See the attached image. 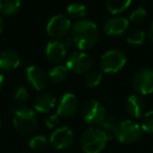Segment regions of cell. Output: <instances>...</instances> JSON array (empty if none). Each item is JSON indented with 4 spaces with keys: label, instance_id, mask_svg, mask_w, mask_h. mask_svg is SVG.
<instances>
[{
    "label": "cell",
    "instance_id": "6da1fadb",
    "mask_svg": "<svg viewBox=\"0 0 153 153\" xmlns=\"http://www.w3.org/2000/svg\"><path fill=\"white\" fill-rule=\"evenodd\" d=\"M75 45L81 51L87 50L98 43L100 30L98 25L90 20H79L72 27L70 33Z\"/></svg>",
    "mask_w": 153,
    "mask_h": 153
},
{
    "label": "cell",
    "instance_id": "7a4b0ae2",
    "mask_svg": "<svg viewBox=\"0 0 153 153\" xmlns=\"http://www.w3.org/2000/svg\"><path fill=\"white\" fill-rule=\"evenodd\" d=\"M110 135L99 127H90L81 137V147L85 153H100L105 148Z\"/></svg>",
    "mask_w": 153,
    "mask_h": 153
},
{
    "label": "cell",
    "instance_id": "3957f363",
    "mask_svg": "<svg viewBox=\"0 0 153 153\" xmlns=\"http://www.w3.org/2000/svg\"><path fill=\"white\" fill-rule=\"evenodd\" d=\"M13 124L18 133L23 135L31 134L37 128V116L29 107H19L14 111Z\"/></svg>",
    "mask_w": 153,
    "mask_h": 153
},
{
    "label": "cell",
    "instance_id": "277c9868",
    "mask_svg": "<svg viewBox=\"0 0 153 153\" xmlns=\"http://www.w3.org/2000/svg\"><path fill=\"white\" fill-rule=\"evenodd\" d=\"M112 133L115 139L121 143L133 144L141 139L143 130L141 128V125L131 120H124L118 122Z\"/></svg>",
    "mask_w": 153,
    "mask_h": 153
},
{
    "label": "cell",
    "instance_id": "5b68a950",
    "mask_svg": "<svg viewBox=\"0 0 153 153\" xmlns=\"http://www.w3.org/2000/svg\"><path fill=\"white\" fill-rule=\"evenodd\" d=\"M127 62V57L121 50H108L101 56L100 66L104 73L113 74L121 71Z\"/></svg>",
    "mask_w": 153,
    "mask_h": 153
},
{
    "label": "cell",
    "instance_id": "8992f818",
    "mask_svg": "<svg viewBox=\"0 0 153 153\" xmlns=\"http://www.w3.org/2000/svg\"><path fill=\"white\" fill-rule=\"evenodd\" d=\"M92 67V59L84 51H75L68 55L66 59V68L75 74H85Z\"/></svg>",
    "mask_w": 153,
    "mask_h": 153
},
{
    "label": "cell",
    "instance_id": "52a82bcc",
    "mask_svg": "<svg viewBox=\"0 0 153 153\" xmlns=\"http://www.w3.org/2000/svg\"><path fill=\"white\" fill-rule=\"evenodd\" d=\"M106 111L104 105H102L96 100H90L83 106L82 116L84 121L88 125L99 126L106 117Z\"/></svg>",
    "mask_w": 153,
    "mask_h": 153
},
{
    "label": "cell",
    "instance_id": "ba28073f",
    "mask_svg": "<svg viewBox=\"0 0 153 153\" xmlns=\"http://www.w3.org/2000/svg\"><path fill=\"white\" fill-rule=\"evenodd\" d=\"M133 89L141 95H149L153 93V70L143 68L139 70L132 79Z\"/></svg>",
    "mask_w": 153,
    "mask_h": 153
},
{
    "label": "cell",
    "instance_id": "9c48e42d",
    "mask_svg": "<svg viewBox=\"0 0 153 153\" xmlns=\"http://www.w3.org/2000/svg\"><path fill=\"white\" fill-rule=\"evenodd\" d=\"M72 23L64 15H56L48 21L46 25V32L53 39H62L69 31Z\"/></svg>",
    "mask_w": 153,
    "mask_h": 153
},
{
    "label": "cell",
    "instance_id": "30bf717a",
    "mask_svg": "<svg viewBox=\"0 0 153 153\" xmlns=\"http://www.w3.org/2000/svg\"><path fill=\"white\" fill-rule=\"evenodd\" d=\"M75 135L70 128L66 126L59 127L55 129L49 137V143L55 149L65 150L72 146L74 143Z\"/></svg>",
    "mask_w": 153,
    "mask_h": 153
},
{
    "label": "cell",
    "instance_id": "8fae6325",
    "mask_svg": "<svg viewBox=\"0 0 153 153\" xmlns=\"http://www.w3.org/2000/svg\"><path fill=\"white\" fill-rule=\"evenodd\" d=\"M26 80L36 91H42L48 83V75L38 66H29L25 69Z\"/></svg>",
    "mask_w": 153,
    "mask_h": 153
},
{
    "label": "cell",
    "instance_id": "7c38bea8",
    "mask_svg": "<svg viewBox=\"0 0 153 153\" xmlns=\"http://www.w3.org/2000/svg\"><path fill=\"white\" fill-rule=\"evenodd\" d=\"M129 28V20L125 17H112L105 22L103 31L108 36H118L124 34Z\"/></svg>",
    "mask_w": 153,
    "mask_h": 153
},
{
    "label": "cell",
    "instance_id": "4fadbf2b",
    "mask_svg": "<svg viewBox=\"0 0 153 153\" xmlns=\"http://www.w3.org/2000/svg\"><path fill=\"white\" fill-rule=\"evenodd\" d=\"M78 109V99L72 93H65L60 98L57 114L61 118H70L75 116Z\"/></svg>",
    "mask_w": 153,
    "mask_h": 153
},
{
    "label": "cell",
    "instance_id": "5bb4252c",
    "mask_svg": "<svg viewBox=\"0 0 153 153\" xmlns=\"http://www.w3.org/2000/svg\"><path fill=\"white\" fill-rule=\"evenodd\" d=\"M45 55L51 64H60L66 55V48L61 41L48 42L45 48Z\"/></svg>",
    "mask_w": 153,
    "mask_h": 153
},
{
    "label": "cell",
    "instance_id": "9a60e30c",
    "mask_svg": "<svg viewBox=\"0 0 153 153\" xmlns=\"http://www.w3.org/2000/svg\"><path fill=\"white\" fill-rule=\"evenodd\" d=\"M126 108L128 114L134 119H139L144 116L145 111V102L139 95H131L127 99Z\"/></svg>",
    "mask_w": 153,
    "mask_h": 153
},
{
    "label": "cell",
    "instance_id": "2e32d148",
    "mask_svg": "<svg viewBox=\"0 0 153 153\" xmlns=\"http://www.w3.org/2000/svg\"><path fill=\"white\" fill-rule=\"evenodd\" d=\"M20 56L14 51L5 50L0 52V70L13 71L20 66Z\"/></svg>",
    "mask_w": 153,
    "mask_h": 153
},
{
    "label": "cell",
    "instance_id": "e0dca14e",
    "mask_svg": "<svg viewBox=\"0 0 153 153\" xmlns=\"http://www.w3.org/2000/svg\"><path fill=\"white\" fill-rule=\"evenodd\" d=\"M56 105V98L50 94L38 95L34 100V107L39 113H49Z\"/></svg>",
    "mask_w": 153,
    "mask_h": 153
},
{
    "label": "cell",
    "instance_id": "ac0fdd59",
    "mask_svg": "<svg viewBox=\"0 0 153 153\" xmlns=\"http://www.w3.org/2000/svg\"><path fill=\"white\" fill-rule=\"evenodd\" d=\"M21 3V0H0V15L13 16L19 10Z\"/></svg>",
    "mask_w": 153,
    "mask_h": 153
},
{
    "label": "cell",
    "instance_id": "d6986e66",
    "mask_svg": "<svg viewBox=\"0 0 153 153\" xmlns=\"http://www.w3.org/2000/svg\"><path fill=\"white\" fill-rule=\"evenodd\" d=\"M68 76V69L63 65L55 66L48 73V79L53 83H60L64 81Z\"/></svg>",
    "mask_w": 153,
    "mask_h": 153
},
{
    "label": "cell",
    "instance_id": "ffe728a7",
    "mask_svg": "<svg viewBox=\"0 0 153 153\" xmlns=\"http://www.w3.org/2000/svg\"><path fill=\"white\" fill-rule=\"evenodd\" d=\"M132 0H106V8L112 15H118L125 12Z\"/></svg>",
    "mask_w": 153,
    "mask_h": 153
},
{
    "label": "cell",
    "instance_id": "44dd1931",
    "mask_svg": "<svg viewBox=\"0 0 153 153\" xmlns=\"http://www.w3.org/2000/svg\"><path fill=\"white\" fill-rule=\"evenodd\" d=\"M67 15L70 18L74 19H81L83 17H85L88 13L87 6L83 3H79V2H74L70 3L66 8Z\"/></svg>",
    "mask_w": 153,
    "mask_h": 153
},
{
    "label": "cell",
    "instance_id": "7402d4cb",
    "mask_svg": "<svg viewBox=\"0 0 153 153\" xmlns=\"http://www.w3.org/2000/svg\"><path fill=\"white\" fill-rule=\"evenodd\" d=\"M146 34L143 30H132L128 33L126 38V41L128 44L133 46H139L145 42Z\"/></svg>",
    "mask_w": 153,
    "mask_h": 153
},
{
    "label": "cell",
    "instance_id": "603a6c76",
    "mask_svg": "<svg viewBox=\"0 0 153 153\" xmlns=\"http://www.w3.org/2000/svg\"><path fill=\"white\" fill-rule=\"evenodd\" d=\"M103 78V74L100 71H91L89 72L85 77V85H87L88 88H94L96 85H100V82L102 81Z\"/></svg>",
    "mask_w": 153,
    "mask_h": 153
},
{
    "label": "cell",
    "instance_id": "cb8c5ba5",
    "mask_svg": "<svg viewBox=\"0 0 153 153\" xmlns=\"http://www.w3.org/2000/svg\"><path fill=\"white\" fill-rule=\"evenodd\" d=\"M141 123V128L146 133H153V111L144 114Z\"/></svg>",
    "mask_w": 153,
    "mask_h": 153
},
{
    "label": "cell",
    "instance_id": "d4e9b609",
    "mask_svg": "<svg viewBox=\"0 0 153 153\" xmlns=\"http://www.w3.org/2000/svg\"><path fill=\"white\" fill-rule=\"evenodd\" d=\"M146 17H147V10L142 6H139L130 13L128 20L132 23H141L145 20Z\"/></svg>",
    "mask_w": 153,
    "mask_h": 153
},
{
    "label": "cell",
    "instance_id": "484cf974",
    "mask_svg": "<svg viewBox=\"0 0 153 153\" xmlns=\"http://www.w3.org/2000/svg\"><path fill=\"white\" fill-rule=\"evenodd\" d=\"M118 124L116 118L113 115H106L105 119L103 120V122L99 125V128H101L102 130H104L105 132H112L115 129V125Z\"/></svg>",
    "mask_w": 153,
    "mask_h": 153
},
{
    "label": "cell",
    "instance_id": "4316f807",
    "mask_svg": "<svg viewBox=\"0 0 153 153\" xmlns=\"http://www.w3.org/2000/svg\"><path fill=\"white\" fill-rule=\"evenodd\" d=\"M47 146V139L45 135H37L29 141V147L33 150H42Z\"/></svg>",
    "mask_w": 153,
    "mask_h": 153
},
{
    "label": "cell",
    "instance_id": "83f0119b",
    "mask_svg": "<svg viewBox=\"0 0 153 153\" xmlns=\"http://www.w3.org/2000/svg\"><path fill=\"white\" fill-rule=\"evenodd\" d=\"M101 99L104 103L108 105H113L115 104L118 97L112 91H110L109 89H104L101 91Z\"/></svg>",
    "mask_w": 153,
    "mask_h": 153
},
{
    "label": "cell",
    "instance_id": "f1b7e54d",
    "mask_svg": "<svg viewBox=\"0 0 153 153\" xmlns=\"http://www.w3.org/2000/svg\"><path fill=\"white\" fill-rule=\"evenodd\" d=\"M14 100L16 101L17 103H23L27 100L29 98V92L25 89L24 87H17L16 89L14 90Z\"/></svg>",
    "mask_w": 153,
    "mask_h": 153
},
{
    "label": "cell",
    "instance_id": "f546056e",
    "mask_svg": "<svg viewBox=\"0 0 153 153\" xmlns=\"http://www.w3.org/2000/svg\"><path fill=\"white\" fill-rule=\"evenodd\" d=\"M60 121H61V117L58 114H54V115H50L45 118L44 123L48 128H55L59 125Z\"/></svg>",
    "mask_w": 153,
    "mask_h": 153
},
{
    "label": "cell",
    "instance_id": "4dcf8cb0",
    "mask_svg": "<svg viewBox=\"0 0 153 153\" xmlns=\"http://www.w3.org/2000/svg\"><path fill=\"white\" fill-rule=\"evenodd\" d=\"M61 42H62V44L64 45V47H65V48H72V47L75 45V43H74V41H72V36L64 38L63 40L61 41Z\"/></svg>",
    "mask_w": 153,
    "mask_h": 153
},
{
    "label": "cell",
    "instance_id": "1f68e13d",
    "mask_svg": "<svg viewBox=\"0 0 153 153\" xmlns=\"http://www.w3.org/2000/svg\"><path fill=\"white\" fill-rule=\"evenodd\" d=\"M148 34H149V38H150V40L153 42V22H152V24L150 25V27H149V31H148Z\"/></svg>",
    "mask_w": 153,
    "mask_h": 153
},
{
    "label": "cell",
    "instance_id": "d6a6232c",
    "mask_svg": "<svg viewBox=\"0 0 153 153\" xmlns=\"http://www.w3.org/2000/svg\"><path fill=\"white\" fill-rule=\"evenodd\" d=\"M3 85H4V76L2 74H0V91H1Z\"/></svg>",
    "mask_w": 153,
    "mask_h": 153
},
{
    "label": "cell",
    "instance_id": "836d02e7",
    "mask_svg": "<svg viewBox=\"0 0 153 153\" xmlns=\"http://www.w3.org/2000/svg\"><path fill=\"white\" fill-rule=\"evenodd\" d=\"M2 29H3V21H2L1 18H0V33L2 32Z\"/></svg>",
    "mask_w": 153,
    "mask_h": 153
},
{
    "label": "cell",
    "instance_id": "e575fe53",
    "mask_svg": "<svg viewBox=\"0 0 153 153\" xmlns=\"http://www.w3.org/2000/svg\"><path fill=\"white\" fill-rule=\"evenodd\" d=\"M137 1H145V0H137Z\"/></svg>",
    "mask_w": 153,
    "mask_h": 153
},
{
    "label": "cell",
    "instance_id": "d590c367",
    "mask_svg": "<svg viewBox=\"0 0 153 153\" xmlns=\"http://www.w3.org/2000/svg\"><path fill=\"white\" fill-rule=\"evenodd\" d=\"M0 127H1V120H0Z\"/></svg>",
    "mask_w": 153,
    "mask_h": 153
}]
</instances>
